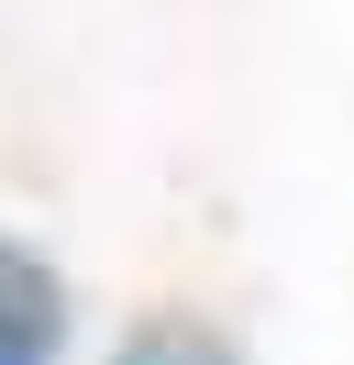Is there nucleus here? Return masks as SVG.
I'll return each mask as SVG.
<instances>
[{
	"instance_id": "1",
	"label": "nucleus",
	"mask_w": 354,
	"mask_h": 365,
	"mask_svg": "<svg viewBox=\"0 0 354 365\" xmlns=\"http://www.w3.org/2000/svg\"><path fill=\"white\" fill-rule=\"evenodd\" d=\"M56 343H66V288H56V266L22 255V244H0V365H56Z\"/></svg>"
}]
</instances>
